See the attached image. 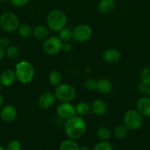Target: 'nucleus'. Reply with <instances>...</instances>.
Here are the masks:
<instances>
[{"label": "nucleus", "instance_id": "29", "mask_svg": "<svg viewBox=\"0 0 150 150\" xmlns=\"http://www.w3.org/2000/svg\"><path fill=\"white\" fill-rule=\"evenodd\" d=\"M94 150H113V148L109 142H101L96 144Z\"/></svg>", "mask_w": 150, "mask_h": 150}, {"label": "nucleus", "instance_id": "24", "mask_svg": "<svg viewBox=\"0 0 150 150\" xmlns=\"http://www.w3.org/2000/svg\"><path fill=\"white\" fill-rule=\"evenodd\" d=\"M60 150H79V146L73 139H67L60 144Z\"/></svg>", "mask_w": 150, "mask_h": 150}, {"label": "nucleus", "instance_id": "30", "mask_svg": "<svg viewBox=\"0 0 150 150\" xmlns=\"http://www.w3.org/2000/svg\"><path fill=\"white\" fill-rule=\"evenodd\" d=\"M6 150H21V144L17 140L11 141L7 145Z\"/></svg>", "mask_w": 150, "mask_h": 150}, {"label": "nucleus", "instance_id": "20", "mask_svg": "<svg viewBox=\"0 0 150 150\" xmlns=\"http://www.w3.org/2000/svg\"><path fill=\"white\" fill-rule=\"evenodd\" d=\"M96 135L101 142H107L111 137V132L106 126H101L97 129Z\"/></svg>", "mask_w": 150, "mask_h": 150}, {"label": "nucleus", "instance_id": "11", "mask_svg": "<svg viewBox=\"0 0 150 150\" xmlns=\"http://www.w3.org/2000/svg\"><path fill=\"white\" fill-rule=\"evenodd\" d=\"M55 95L51 92H45L41 95L38 100V105L43 110H47L53 106L55 103Z\"/></svg>", "mask_w": 150, "mask_h": 150}, {"label": "nucleus", "instance_id": "34", "mask_svg": "<svg viewBox=\"0 0 150 150\" xmlns=\"http://www.w3.org/2000/svg\"><path fill=\"white\" fill-rule=\"evenodd\" d=\"M148 86L149 85L145 84V83L141 82V83H139V84L138 85V90L140 92H141V93H146Z\"/></svg>", "mask_w": 150, "mask_h": 150}, {"label": "nucleus", "instance_id": "13", "mask_svg": "<svg viewBox=\"0 0 150 150\" xmlns=\"http://www.w3.org/2000/svg\"><path fill=\"white\" fill-rule=\"evenodd\" d=\"M121 59V53L116 48H108L103 54V59L107 64H116Z\"/></svg>", "mask_w": 150, "mask_h": 150}, {"label": "nucleus", "instance_id": "1", "mask_svg": "<svg viewBox=\"0 0 150 150\" xmlns=\"http://www.w3.org/2000/svg\"><path fill=\"white\" fill-rule=\"evenodd\" d=\"M87 126L85 122L80 116H74L66 120L65 132L68 137L73 140L81 139L85 134Z\"/></svg>", "mask_w": 150, "mask_h": 150}, {"label": "nucleus", "instance_id": "4", "mask_svg": "<svg viewBox=\"0 0 150 150\" xmlns=\"http://www.w3.org/2000/svg\"><path fill=\"white\" fill-rule=\"evenodd\" d=\"M76 93V89L72 85L67 83H61L55 86L54 94L56 99L60 102L70 103L75 98Z\"/></svg>", "mask_w": 150, "mask_h": 150}, {"label": "nucleus", "instance_id": "23", "mask_svg": "<svg viewBox=\"0 0 150 150\" xmlns=\"http://www.w3.org/2000/svg\"><path fill=\"white\" fill-rule=\"evenodd\" d=\"M75 108H76V114L82 117V116H86L87 114H89L91 111V105L86 102H79L76 104Z\"/></svg>", "mask_w": 150, "mask_h": 150}, {"label": "nucleus", "instance_id": "15", "mask_svg": "<svg viewBox=\"0 0 150 150\" xmlns=\"http://www.w3.org/2000/svg\"><path fill=\"white\" fill-rule=\"evenodd\" d=\"M91 110L95 115L103 116L107 112V105L102 100L96 99L91 103Z\"/></svg>", "mask_w": 150, "mask_h": 150}, {"label": "nucleus", "instance_id": "18", "mask_svg": "<svg viewBox=\"0 0 150 150\" xmlns=\"http://www.w3.org/2000/svg\"><path fill=\"white\" fill-rule=\"evenodd\" d=\"M49 35L50 29H49L48 26H43V25L35 26L32 31V35L36 39L41 40H45L49 37Z\"/></svg>", "mask_w": 150, "mask_h": 150}, {"label": "nucleus", "instance_id": "38", "mask_svg": "<svg viewBox=\"0 0 150 150\" xmlns=\"http://www.w3.org/2000/svg\"><path fill=\"white\" fill-rule=\"evenodd\" d=\"M146 94L148 95L149 97H150V85H149L148 87H147L146 89Z\"/></svg>", "mask_w": 150, "mask_h": 150}, {"label": "nucleus", "instance_id": "12", "mask_svg": "<svg viewBox=\"0 0 150 150\" xmlns=\"http://www.w3.org/2000/svg\"><path fill=\"white\" fill-rule=\"evenodd\" d=\"M137 111L142 116L150 117V97H142L137 101Z\"/></svg>", "mask_w": 150, "mask_h": 150}, {"label": "nucleus", "instance_id": "25", "mask_svg": "<svg viewBox=\"0 0 150 150\" xmlns=\"http://www.w3.org/2000/svg\"><path fill=\"white\" fill-rule=\"evenodd\" d=\"M59 38L62 40L63 42H69L73 38L72 37V30L69 28H63V29L59 32Z\"/></svg>", "mask_w": 150, "mask_h": 150}, {"label": "nucleus", "instance_id": "27", "mask_svg": "<svg viewBox=\"0 0 150 150\" xmlns=\"http://www.w3.org/2000/svg\"><path fill=\"white\" fill-rule=\"evenodd\" d=\"M140 79L142 83L150 85V66L143 69L140 75Z\"/></svg>", "mask_w": 150, "mask_h": 150}, {"label": "nucleus", "instance_id": "17", "mask_svg": "<svg viewBox=\"0 0 150 150\" xmlns=\"http://www.w3.org/2000/svg\"><path fill=\"white\" fill-rule=\"evenodd\" d=\"M113 84L111 81L107 78H101L97 81V89L101 95H107L111 92Z\"/></svg>", "mask_w": 150, "mask_h": 150}, {"label": "nucleus", "instance_id": "28", "mask_svg": "<svg viewBox=\"0 0 150 150\" xmlns=\"http://www.w3.org/2000/svg\"><path fill=\"white\" fill-rule=\"evenodd\" d=\"M84 86L85 89L88 91H95L97 89V81L94 79H88L84 83Z\"/></svg>", "mask_w": 150, "mask_h": 150}, {"label": "nucleus", "instance_id": "39", "mask_svg": "<svg viewBox=\"0 0 150 150\" xmlns=\"http://www.w3.org/2000/svg\"><path fill=\"white\" fill-rule=\"evenodd\" d=\"M1 3H4V4H6V3L10 2V0H0Z\"/></svg>", "mask_w": 150, "mask_h": 150}, {"label": "nucleus", "instance_id": "36", "mask_svg": "<svg viewBox=\"0 0 150 150\" xmlns=\"http://www.w3.org/2000/svg\"><path fill=\"white\" fill-rule=\"evenodd\" d=\"M4 97L1 94H0V109L4 106Z\"/></svg>", "mask_w": 150, "mask_h": 150}, {"label": "nucleus", "instance_id": "16", "mask_svg": "<svg viewBox=\"0 0 150 150\" xmlns=\"http://www.w3.org/2000/svg\"><path fill=\"white\" fill-rule=\"evenodd\" d=\"M116 2L114 0H100L98 4V10L101 14L108 15L114 10Z\"/></svg>", "mask_w": 150, "mask_h": 150}, {"label": "nucleus", "instance_id": "10", "mask_svg": "<svg viewBox=\"0 0 150 150\" xmlns=\"http://www.w3.org/2000/svg\"><path fill=\"white\" fill-rule=\"evenodd\" d=\"M18 116V111L13 105H6L0 110V117L4 122H13Z\"/></svg>", "mask_w": 150, "mask_h": 150}, {"label": "nucleus", "instance_id": "26", "mask_svg": "<svg viewBox=\"0 0 150 150\" xmlns=\"http://www.w3.org/2000/svg\"><path fill=\"white\" fill-rule=\"evenodd\" d=\"M128 130L129 129L126 127L125 125H121L116 127V128L114 130V134L116 138L119 139H124L128 134Z\"/></svg>", "mask_w": 150, "mask_h": 150}, {"label": "nucleus", "instance_id": "3", "mask_svg": "<svg viewBox=\"0 0 150 150\" xmlns=\"http://www.w3.org/2000/svg\"><path fill=\"white\" fill-rule=\"evenodd\" d=\"M67 16L60 10H53L49 13L46 18L47 26L53 32H60L67 24Z\"/></svg>", "mask_w": 150, "mask_h": 150}, {"label": "nucleus", "instance_id": "14", "mask_svg": "<svg viewBox=\"0 0 150 150\" xmlns=\"http://www.w3.org/2000/svg\"><path fill=\"white\" fill-rule=\"evenodd\" d=\"M16 80L17 79H16L15 71L10 69H7L0 75V82H1V86H5V87L12 86Z\"/></svg>", "mask_w": 150, "mask_h": 150}, {"label": "nucleus", "instance_id": "37", "mask_svg": "<svg viewBox=\"0 0 150 150\" xmlns=\"http://www.w3.org/2000/svg\"><path fill=\"white\" fill-rule=\"evenodd\" d=\"M79 150H91V149L88 146H82L79 147Z\"/></svg>", "mask_w": 150, "mask_h": 150}, {"label": "nucleus", "instance_id": "8", "mask_svg": "<svg viewBox=\"0 0 150 150\" xmlns=\"http://www.w3.org/2000/svg\"><path fill=\"white\" fill-rule=\"evenodd\" d=\"M63 43L61 40L57 36L49 37L43 44V51L48 55H54L62 50Z\"/></svg>", "mask_w": 150, "mask_h": 150}, {"label": "nucleus", "instance_id": "9", "mask_svg": "<svg viewBox=\"0 0 150 150\" xmlns=\"http://www.w3.org/2000/svg\"><path fill=\"white\" fill-rule=\"evenodd\" d=\"M56 112L59 117L66 120L74 117L76 114L75 106L69 102H61L57 105Z\"/></svg>", "mask_w": 150, "mask_h": 150}, {"label": "nucleus", "instance_id": "35", "mask_svg": "<svg viewBox=\"0 0 150 150\" xmlns=\"http://www.w3.org/2000/svg\"><path fill=\"white\" fill-rule=\"evenodd\" d=\"M4 55H5V50L2 46L0 45V60L4 58Z\"/></svg>", "mask_w": 150, "mask_h": 150}, {"label": "nucleus", "instance_id": "6", "mask_svg": "<svg viewBox=\"0 0 150 150\" xmlns=\"http://www.w3.org/2000/svg\"><path fill=\"white\" fill-rule=\"evenodd\" d=\"M124 125L129 130H135L140 129L143 125V116L137 110L130 109L126 111L123 117Z\"/></svg>", "mask_w": 150, "mask_h": 150}, {"label": "nucleus", "instance_id": "33", "mask_svg": "<svg viewBox=\"0 0 150 150\" xmlns=\"http://www.w3.org/2000/svg\"><path fill=\"white\" fill-rule=\"evenodd\" d=\"M73 49L72 45L69 42H66L63 43V47H62V50L64 51L65 53H70Z\"/></svg>", "mask_w": 150, "mask_h": 150}, {"label": "nucleus", "instance_id": "32", "mask_svg": "<svg viewBox=\"0 0 150 150\" xmlns=\"http://www.w3.org/2000/svg\"><path fill=\"white\" fill-rule=\"evenodd\" d=\"M10 43H11V40H10V38L9 37L4 36L0 39V45L4 48L10 46Z\"/></svg>", "mask_w": 150, "mask_h": 150}, {"label": "nucleus", "instance_id": "42", "mask_svg": "<svg viewBox=\"0 0 150 150\" xmlns=\"http://www.w3.org/2000/svg\"><path fill=\"white\" fill-rule=\"evenodd\" d=\"M149 51H150V46H149Z\"/></svg>", "mask_w": 150, "mask_h": 150}, {"label": "nucleus", "instance_id": "40", "mask_svg": "<svg viewBox=\"0 0 150 150\" xmlns=\"http://www.w3.org/2000/svg\"><path fill=\"white\" fill-rule=\"evenodd\" d=\"M0 150H6L2 146H0Z\"/></svg>", "mask_w": 150, "mask_h": 150}, {"label": "nucleus", "instance_id": "41", "mask_svg": "<svg viewBox=\"0 0 150 150\" xmlns=\"http://www.w3.org/2000/svg\"><path fill=\"white\" fill-rule=\"evenodd\" d=\"M1 82H0V87H1Z\"/></svg>", "mask_w": 150, "mask_h": 150}, {"label": "nucleus", "instance_id": "21", "mask_svg": "<svg viewBox=\"0 0 150 150\" xmlns=\"http://www.w3.org/2000/svg\"><path fill=\"white\" fill-rule=\"evenodd\" d=\"M5 55L10 59H17L21 56V51L15 45H10L5 49Z\"/></svg>", "mask_w": 150, "mask_h": 150}, {"label": "nucleus", "instance_id": "19", "mask_svg": "<svg viewBox=\"0 0 150 150\" xmlns=\"http://www.w3.org/2000/svg\"><path fill=\"white\" fill-rule=\"evenodd\" d=\"M19 37L22 39H27L32 35V28L27 23H22L19 25L17 29Z\"/></svg>", "mask_w": 150, "mask_h": 150}, {"label": "nucleus", "instance_id": "7", "mask_svg": "<svg viewBox=\"0 0 150 150\" xmlns=\"http://www.w3.org/2000/svg\"><path fill=\"white\" fill-rule=\"evenodd\" d=\"M93 35L92 28L87 24H79L72 30V37L78 42H85L91 39Z\"/></svg>", "mask_w": 150, "mask_h": 150}, {"label": "nucleus", "instance_id": "2", "mask_svg": "<svg viewBox=\"0 0 150 150\" xmlns=\"http://www.w3.org/2000/svg\"><path fill=\"white\" fill-rule=\"evenodd\" d=\"M14 71L16 79L24 84L30 83L35 77V69L33 65L26 60L19 62L15 66Z\"/></svg>", "mask_w": 150, "mask_h": 150}, {"label": "nucleus", "instance_id": "31", "mask_svg": "<svg viewBox=\"0 0 150 150\" xmlns=\"http://www.w3.org/2000/svg\"><path fill=\"white\" fill-rule=\"evenodd\" d=\"M30 0H10V3L16 7H21L26 5Z\"/></svg>", "mask_w": 150, "mask_h": 150}, {"label": "nucleus", "instance_id": "22", "mask_svg": "<svg viewBox=\"0 0 150 150\" xmlns=\"http://www.w3.org/2000/svg\"><path fill=\"white\" fill-rule=\"evenodd\" d=\"M49 82L50 84L52 85L53 86H57L59 84H60L63 80V77L60 72L57 71V70H54L51 71L49 75Z\"/></svg>", "mask_w": 150, "mask_h": 150}, {"label": "nucleus", "instance_id": "5", "mask_svg": "<svg viewBox=\"0 0 150 150\" xmlns=\"http://www.w3.org/2000/svg\"><path fill=\"white\" fill-rule=\"evenodd\" d=\"M20 25V21L15 13L4 12L0 16V27L6 32L16 31Z\"/></svg>", "mask_w": 150, "mask_h": 150}]
</instances>
